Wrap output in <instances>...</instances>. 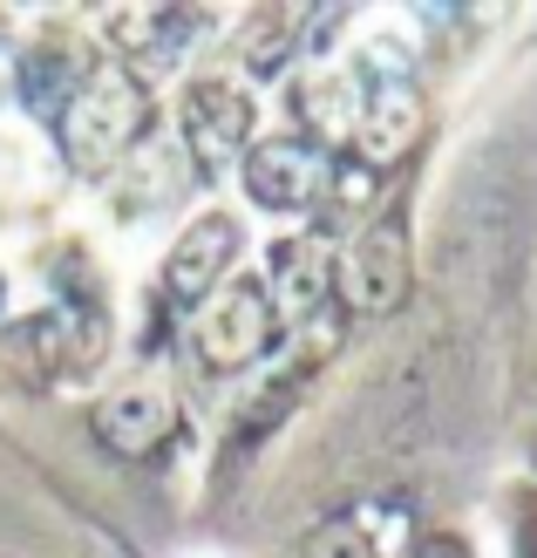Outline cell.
Here are the masks:
<instances>
[{"label":"cell","instance_id":"1","mask_svg":"<svg viewBox=\"0 0 537 558\" xmlns=\"http://www.w3.org/2000/svg\"><path fill=\"white\" fill-rule=\"evenodd\" d=\"M48 130H54V150H62V163L75 178H109L157 130V96L130 62L102 54V62L75 82V96L54 109Z\"/></svg>","mask_w":537,"mask_h":558},{"label":"cell","instance_id":"2","mask_svg":"<svg viewBox=\"0 0 537 558\" xmlns=\"http://www.w3.org/2000/svg\"><path fill=\"white\" fill-rule=\"evenodd\" d=\"M279 333H286V320H279L266 279L239 272V279H224L205 306H191V314H184V354H191L197 375L232 381V375L259 368V361L279 348Z\"/></svg>","mask_w":537,"mask_h":558},{"label":"cell","instance_id":"3","mask_svg":"<svg viewBox=\"0 0 537 558\" xmlns=\"http://www.w3.org/2000/svg\"><path fill=\"white\" fill-rule=\"evenodd\" d=\"M178 136H184V157L197 163L205 178L239 171V157L259 144V89L239 75V69H191L178 82Z\"/></svg>","mask_w":537,"mask_h":558},{"label":"cell","instance_id":"4","mask_svg":"<svg viewBox=\"0 0 537 558\" xmlns=\"http://www.w3.org/2000/svg\"><path fill=\"white\" fill-rule=\"evenodd\" d=\"M232 178H239V198L252 211L300 226V218H314V211L333 205V191H341V157L320 150V144H306V136L272 130V136H259V144L239 157Z\"/></svg>","mask_w":537,"mask_h":558},{"label":"cell","instance_id":"5","mask_svg":"<svg viewBox=\"0 0 537 558\" xmlns=\"http://www.w3.org/2000/svg\"><path fill=\"white\" fill-rule=\"evenodd\" d=\"M333 287H341V306L361 320H388L402 314L415 293V232L402 211L367 218V226L333 253Z\"/></svg>","mask_w":537,"mask_h":558},{"label":"cell","instance_id":"6","mask_svg":"<svg viewBox=\"0 0 537 558\" xmlns=\"http://www.w3.org/2000/svg\"><path fill=\"white\" fill-rule=\"evenodd\" d=\"M367 75L361 89V109H354V130H347V157L341 163H361V171H394L429 130V102H422L415 75L402 62H354Z\"/></svg>","mask_w":537,"mask_h":558},{"label":"cell","instance_id":"7","mask_svg":"<svg viewBox=\"0 0 537 558\" xmlns=\"http://www.w3.org/2000/svg\"><path fill=\"white\" fill-rule=\"evenodd\" d=\"M239 259H245V218L232 205H205V211H191L178 226L171 253L157 266V293L191 314V306H205L224 279H239Z\"/></svg>","mask_w":537,"mask_h":558},{"label":"cell","instance_id":"8","mask_svg":"<svg viewBox=\"0 0 537 558\" xmlns=\"http://www.w3.org/2000/svg\"><path fill=\"white\" fill-rule=\"evenodd\" d=\"M171 436H178V388L163 381L157 368H136V375L102 388V402H96V442H102V450L144 463Z\"/></svg>","mask_w":537,"mask_h":558},{"label":"cell","instance_id":"9","mask_svg":"<svg viewBox=\"0 0 537 558\" xmlns=\"http://www.w3.org/2000/svg\"><path fill=\"white\" fill-rule=\"evenodd\" d=\"M333 253L341 245L320 239V232H300V239H279L272 245V266H266V293L279 306L286 327L320 320L327 306H341V287H333Z\"/></svg>","mask_w":537,"mask_h":558},{"label":"cell","instance_id":"10","mask_svg":"<svg viewBox=\"0 0 537 558\" xmlns=\"http://www.w3.org/2000/svg\"><path fill=\"white\" fill-rule=\"evenodd\" d=\"M218 27L211 8H123V14H109V35H117V62H130L136 75L150 82V69L163 75L178 62L184 48H197Z\"/></svg>","mask_w":537,"mask_h":558},{"label":"cell","instance_id":"11","mask_svg":"<svg viewBox=\"0 0 537 558\" xmlns=\"http://www.w3.org/2000/svg\"><path fill=\"white\" fill-rule=\"evenodd\" d=\"M96 62H102V48H82V41H69V35H41V41H27V48H21V62H14V89H21V102L35 109L41 123H54V109L75 96V82L89 75Z\"/></svg>","mask_w":537,"mask_h":558},{"label":"cell","instance_id":"12","mask_svg":"<svg viewBox=\"0 0 537 558\" xmlns=\"http://www.w3.org/2000/svg\"><path fill=\"white\" fill-rule=\"evenodd\" d=\"M293 54H306V14L300 8H259L245 14V41H239V75L259 89V82H279Z\"/></svg>","mask_w":537,"mask_h":558},{"label":"cell","instance_id":"13","mask_svg":"<svg viewBox=\"0 0 537 558\" xmlns=\"http://www.w3.org/2000/svg\"><path fill=\"white\" fill-rule=\"evenodd\" d=\"M511 545H517V558H537V490L530 484H517L511 490Z\"/></svg>","mask_w":537,"mask_h":558},{"label":"cell","instance_id":"14","mask_svg":"<svg viewBox=\"0 0 537 558\" xmlns=\"http://www.w3.org/2000/svg\"><path fill=\"white\" fill-rule=\"evenodd\" d=\"M408 558H476V545H469L463 532H422Z\"/></svg>","mask_w":537,"mask_h":558}]
</instances>
